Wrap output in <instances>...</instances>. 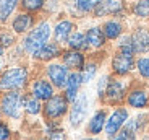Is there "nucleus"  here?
Returning <instances> with one entry per match:
<instances>
[{
	"instance_id": "f257e3e1",
	"label": "nucleus",
	"mask_w": 149,
	"mask_h": 140,
	"mask_svg": "<svg viewBox=\"0 0 149 140\" xmlns=\"http://www.w3.org/2000/svg\"><path fill=\"white\" fill-rule=\"evenodd\" d=\"M28 83V70L24 67H11L0 77L2 91H18Z\"/></svg>"
},
{
	"instance_id": "f03ea898",
	"label": "nucleus",
	"mask_w": 149,
	"mask_h": 140,
	"mask_svg": "<svg viewBox=\"0 0 149 140\" xmlns=\"http://www.w3.org/2000/svg\"><path fill=\"white\" fill-rule=\"evenodd\" d=\"M49 38H50V25H49L47 21L39 23L34 30H31V33L28 34L26 39H24V42H23L26 52H29V54L34 56L42 46L47 44Z\"/></svg>"
},
{
	"instance_id": "7ed1b4c3",
	"label": "nucleus",
	"mask_w": 149,
	"mask_h": 140,
	"mask_svg": "<svg viewBox=\"0 0 149 140\" xmlns=\"http://www.w3.org/2000/svg\"><path fill=\"white\" fill-rule=\"evenodd\" d=\"M23 104H24V96L19 91H8L2 98V113L8 117L18 119Z\"/></svg>"
},
{
	"instance_id": "20e7f679",
	"label": "nucleus",
	"mask_w": 149,
	"mask_h": 140,
	"mask_svg": "<svg viewBox=\"0 0 149 140\" xmlns=\"http://www.w3.org/2000/svg\"><path fill=\"white\" fill-rule=\"evenodd\" d=\"M68 111V101L63 95H54L44 104V116L49 121L60 119Z\"/></svg>"
},
{
	"instance_id": "39448f33",
	"label": "nucleus",
	"mask_w": 149,
	"mask_h": 140,
	"mask_svg": "<svg viewBox=\"0 0 149 140\" xmlns=\"http://www.w3.org/2000/svg\"><path fill=\"white\" fill-rule=\"evenodd\" d=\"M125 95H127V88L125 85L117 78H109L107 88L104 91V101L107 104H120V103L125 99Z\"/></svg>"
},
{
	"instance_id": "423d86ee",
	"label": "nucleus",
	"mask_w": 149,
	"mask_h": 140,
	"mask_svg": "<svg viewBox=\"0 0 149 140\" xmlns=\"http://www.w3.org/2000/svg\"><path fill=\"white\" fill-rule=\"evenodd\" d=\"M127 121H128V111L125 109V108H117V109L110 114V117L105 121L104 130H105V134H107V137L117 135Z\"/></svg>"
},
{
	"instance_id": "0eeeda50",
	"label": "nucleus",
	"mask_w": 149,
	"mask_h": 140,
	"mask_svg": "<svg viewBox=\"0 0 149 140\" xmlns=\"http://www.w3.org/2000/svg\"><path fill=\"white\" fill-rule=\"evenodd\" d=\"M134 54L130 52H123V51H118V52L113 56L112 59V70L115 75H127L134 68Z\"/></svg>"
},
{
	"instance_id": "6e6552de",
	"label": "nucleus",
	"mask_w": 149,
	"mask_h": 140,
	"mask_svg": "<svg viewBox=\"0 0 149 140\" xmlns=\"http://www.w3.org/2000/svg\"><path fill=\"white\" fill-rule=\"evenodd\" d=\"M86 114H88V96L84 93H79L70 109V124L73 127H78L86 119Z\"/></svg>"
},
{
	"instance_id": "1a4fd4ad",
	"label": "nucleus",
	"mask_w": 149,
	"mask_h": 140,
	"mask_svg": "<svg viewBox=\"0 0 149 140\" xmlns=\"http://www.w3.org/2000/svg\"><path fill=\"white\" fill-rule=\"evenodd\" d=\"M68 68L65 65H60V64H50L47 67V77L49 80L52 82L54 87L57 88H65L67 85V80H68Z\"/></svg>"
},
{
	"instance_id": "9d476101",
	"label": "nucleus",
	"mask_w": 149,
	"mask_h": 140,
	"mask_svg": "<svg viewBox=\"0 0 149 140\" xmlns=\"http://www.w3.org/2000/svg\"><path fill=\"white\" fill-rule=\"evenodd\" d=\"M125 10V0H101L94 10L96 16H107V15H118Z\"/></svg>"
},
{
	"instance_id": "9b49d317",
	"label": "nucleus",
	"mask_w": 149,
	"mask_h": 140,
	"mask_svg": "<svg viewBox=\"0 0 149 140\" xmlns=\"http://www.w3.org/2000/svg\"><path fill=\"white\" fill-rule=\"evenodd\" d=\"M62 61H63V65L67 68H71L74 72H81L84 68V56L83 52L79 51H73V49H68V51H63L62 52Z\"/></svg>"
},
{
	"instance_id": "f8f14e48",
	"label": "nucleus",
	"mask_w": 149,
	"mask_h": 140,
	"mask_svg": "<svg viewBox=\"0 0 149 140\" xmlns=\"http://www.w3.org/2000/svg\"><path fill=\"white\" fill-rule=\"evenodd\" d=\"M134 54H144L149 52V28H136L131 34Z\"/></svg>"
},
{
	"instance_id": "ddd939ff",
	"label": "nucleus",
	"mask_w": 149,
	"mask_h": 140,
	"mask_svg": "<svg viewBox=\"0 0 149 140\" xmlns=\"http://www.w3.org/2000/svg\"><path fill=\"white\" fill-rule=\"evenodd\" d=\"M83 83V78H81V73L79 72H73L68 75V80H67V85H65V98H67L68 103H73L76 99V96L79 95V87Z\"/></svg>"
},
{
	"instance_id": "4468645a",
	"label": "nucleus",
	"mask_w": 149,
	"mask_h": 140,
	"mask_svg": "<svg viewBox=\"0 0 149 140\" xmlns=\"http://www.w3.org/2000/svg\"><path fill=\"white\" fill-rule=\"evenodd\" d=\"M127 103L128 106L136 108V109H143L149 104V93L143 88H134L127 95Z\"/></svg>"
},
{
	"instance_id": "2eb2a0df",
	"label": "nucleus",
	"mask_w": 149,
	"mask_h": 140,
	"mask_svg": "<svg viewBox=\"0 0 149 140\" xmlns=\"http://www.w3.org/2000/svg\"><path fill=\"white\" fill-rule=\"evenodd\" d=\"M55 95L54 93V85L47 80H36L33 85V96L37 98L39 101H47L52 96Z\"/></svg>"
},
{
	"instance_id": "dca6fc26",
	"label": "nucleus",
	"mask_w": 149,
	"mask_h": 140,
	"mask_svg": "<svg viewBox=\"0 0 149 140\" xmlns=\"http://www.w3.org/2000/svg\"><path fill=\"white\" fill-rule=\"evenodd\" d=\"M74 31V23L70 20H62V21L57 23L55 30H54V38H55L57 44H63L68 41L70 34Z\"/></svg>"
},
{
	"instance_id": "f3484780",
	"label": "nucleus",
	"mask_w": 149,
	"mask_h": 140,
	"mask_svg": "<svg viewBox=\"0 0 149 140\" xmlns=\"http://www.w3.org/2000/svg\"><path fill=\"white\" fill-rule=\"evenodd\" d=\"M60 54H62V51H60V46L57 42H47L34 54V57L39 61H50V59L58 57Z\"/></svg>"
},
{
	"instance_id": "a211bd4d",
	"label": "nucleus",
	"mask_w": 149,
	"mask_h": 140,
	"mask_svg": "<svg viewBox=\"0 0 149 140\" xmlns=\"http://www.w3.org/2000/svg\"><path fill=\"white\" fill-rule=\"evenodd\" d=\"M33 25H34V18H33L31 13H19V15L13 20L11 28H13L15 33H26V31H29L31 28H33Z\"/></svg>"
},
{
	"instance_id": "6ab92c4d",
	"label": "nucleus",
	"mask_w": 149,
	"mask_h": 140,
	"mask_svg": "<svg viewBox=\"0 0 149 140\" xmlns=\"http://www.w3.org/2000/svg\"><path fill=\"white\" fill-rule=\"evenodd\" d=\"M86 42H88V47H94V49H99L105 44V36L102 28H89L86 31Z\"/></svg>"
},
{
	"instance_id": "aec40b11",
	"label": "nucleus",
	"mask_w": 149,
	"mask_h": 140,
	"mask_svg": "<svg viewBox=\"0 0 149 140\" xmlns=\"http://www.w3.org/2000/svg\"><path fill=\"white\" fill-rule=\"evenodd\" d=\"M105 121H107V113L104 109L97 111L94 114L93 117H91L89 124H88V132L93 134V135H97V134H101L105 127Z\"/></svg>"
},
{
	"instance_id": "412c9836",
	"label": "nucleus",
	"mask_w": 149,
	"mask_h": 140,
	"mask_svg": "<svg viewBox=\"0 0 149 140\" xmlns=\"http://www.w3.org/2000/svg\"><path fill=\"white\" fill-rule=\"evenodd\" d=\"M102 31H104L105 39H117L120 34H122L123 26H122V23L117 21V20H109V21L104 23Z\"/></svg>"
},
{
	"instance_id": "4be33fe9",
	"label": "nucleus",
	"mask_w": 149,
	"mask_h": 140,
	"mask_svg": "<svg viewBox=\"0 0 149 140\" xmlns=\"http://www.w3.org/2000/svg\"><path fill=\"white\" fill-rule=\"evenodd\" d=\"M67 44L70 46V49L73 51H84L88 49V42H86V34L79 33V31H73V33L70 34V38H68Z\"/></svg>"
},
{
	"instance_id": "5701e85b",
	"label": "nucleus",
	"mask_w": 149,
	"mask_h": 140,
	"mask_svg": "<svg viewBox=\"0 0 149 140\" xmlns=\"http://www.w3.org/2000/svg\"><path fill=\"white\" fill-rule=\"evenodd\" d=\"M18 4L19 0H0V20H7Z\"/></svg>"
},
{
	"instance_id": "b1692460",
	"label": "nucleus",
	"mask_w": 149,
	"mask_h": 140,
	"mask_svg": "<svg viewBox=\"0 0 149 140\" xmlns=\"http://www.w3.org/2000/svg\"><path fill=\"white\" fill-rule=\"evenodd\" d=\"M23 108L29 114H39L42 106H41V101L37 98H34L33 95H28V96H24V104H23Z\"/></svg>"
},
{
	"instance_id": "393cba45",
	"label": "nucleus",
	"mask_w": 149,
	"mask_h": 140,
	"mask_svg": "<svg viewBox=\"0 0 149 140\" xmlns=\"http://www.w3.org/2000/svg\"><path fill=\"white\" fill-rule=\"evenodd\" d=\"M101 4V0H74V7L81 13H89L97 8V5Z\"/></svg>"
},
{
	"instance_id": "a878e982",
	"label": "nucleus",
	"mask_w": 149,
	"mask_h": 140,
	"mask_svg": "<svg viewBox=\"0 0 149 140\" xmlns=\"http://www.w3.org/2000/svg\"><path fill=\"white\" fill-rule=\"evenodd\" d=\"M19 4L26 13H33V11H37L44 7L45 0H19Z\"/></svg>"
},
{
	"instance_id": "bb28decb",
	"label": "nucleus",
	"mask_w": 149,
	"mask_h": 140,
	"mask_svg": "<svg viewBox=\"0 0 149 140\" xmlns=\"http://www.w3.org/2000/svg\"><path fill=\"white\" fill-rule=\"evenodd\" d=\"M133 13L139 18H149V0H138L133 7Z\"/></svg>"
},
{
	"instance_id": "cd10ccee",
	"label": "nucleus",
	"mask_w": 149,
	"mask_h": 140,
	"mask_svg": "<svg viewBox=\"0 0 149 140\" xmlns=\"http://www.w3.org/2000/svg\"><path fill=\"white\" fill-rule=\"evenodd\" d=\"M97 72V64L96 62H89V64H84V68L81 70V78H83V83H88L94 78Z\"/></svg>"
},
{
	"instance_id": "c85d7f7f",
	"label": "nucleus",
	"mask_w": 149,
	"mask_h": 140,
	"mask_svg": "<svg viewBox=\"0 0 149 140\" xmlns=\"http://www.w3.org/2000/svg\"><path fill=\"white\" fill-rule=\"evenodd\" d=\"M136 68L143 78H149V57H141L136 61Z\"/></svg>"
},
{
	"instance_id": "c756f323",
	"label": "nucleus",
	"mask_w": 149,
	"mask_h": 140,
	"mask_svg": "<svg viewBox=\"0 0 149 140\" xmlns=\"http://www.w3.org/2000/svg\"><path fill=\"white\" fill-rule=\"evenodd\" d=\"M13 42H15V38H13L11 34H8V33L0 34V46H2V47H8V46H11Z\"/></svg>"
},
{
	"instance_id": "7c9ffc66",
	"label": "nucleus",
	"mask_w": 149,
	"mask_h": 140,
	"mask_svg": "<svg viewBox=\"0 0 149 140\" xmlns=\"http://www.w3.org/2000/svg\"><path fill=\"white\" fill-rule=\"evenodd\" d=\"M47 140H67V135H65L63 130L60 129H54L49 132V139Z\"/></svg>"
},
{
	"instance_id": "2f4dec72",
	"label": "nucleus",
	"mask_w": 149,
	"mask_h": 140,
	"mask_svg": "<svg viewBox=\"0 0 149 140\" xmlns=\"http://www.w3.org/2000/svg\"><path fill=\"white\" fill-rule=\"evenodd\" d=\"M109 78L110 77H102L101 80H99V85H97V93H99V96H104V91L105 88H107V83H109Z\"/></svg>"
},
{
	"instance_id": "473e14b6",
	"label": "nucleus",
	"mask_w": 149,
	"mask_h": 140,
	"mask_svg": "<svg viewBox=\"0 0 149 140\" xmlns=\"http://www.w3.org/2000/svg\"><path fill=\"white\" fill-rule=\"evenodd\" d=\"M11 135L10 129H8V125L5 122H0V140H8Z\"/></svg>"
},
{
	"instance_id": "72a5a7b5",
	"label": "nucleus",
	"mask_w": 149,
	"mask_h": 140,
	"mask_svg": "<svg viewBox=\"0 0 149 140\" xmlns=\"http://www.w3.org/2000/svg\"><path fill=\"white\" fill-rule=\"evenodd\" d=\"M112 140H128V139H127V135H125L123 132H118L117 135L112 137Z\"/></svg>"
},
{
	"instance_id": "f704fd0d",
	"label": "nucleus",
	"mask_w": 149,
	"mask_h": 140,
	"mask_svg": "<svg viewBox=\"0 0 149 140\" xmlns=\"http://www.w3.org/2000/svg\"><path fill=\"white\" fill-rule=\"evenodd\" d=\"M2 56H3V47L0 46V68H2Z\"/></svg>"
},
{
	"instance_id": "c9c22d12",
	"label": "nucleus",
	"mask_w": 149,
	"mask_h": 140,
	"mask_svg": "<svg viewBox=\"0 0 149 140\" xmlns=\"http://www.w3.org/2000/svg\"><path fill=\"white\" fill-rule=\"evenodd\" d=\"M81 140H99V139H94V137H89V139H81Z\"/></svg>"
}]
</instances>
